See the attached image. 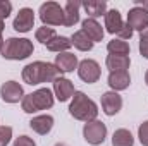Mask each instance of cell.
<instances>
[{
  "label": "cell",
  "mask_w": 148,
  "mask_h": 146,
  "mask_svg": "<svg viewBox=\"0 0 148 146\" xmlns=\"http://www.w3.org/2000/svg\"><path fill=\"white\" fill-rule=\"evenodd\" d=\"M23 110L26 113H35L40 110H47L53 107V95L48 88H40L36 91L26 95L21 102Z\"/></svg>",
  "instance_id": "cell-4"
},
{
  "label": "cell",
  "mask_w": 148,
  "mask_h": 146,
  "mask_svg": "<svg viewBox=\"0 0 148 146\" xmlns=\"http://www.w3.org/2000/svg\"><path fill=\"white\" fill-rule=\"evenodd\" d=\"M55 146H67V145H64V143H57Z\"/></svg>",
  "instance_id": "cell-36"
},
{
  "label": "cell",
  "mask_w": 148,
  "mask_h": 146,
  "mask_svg": "<svg viewBox=\"0 0 148 146\" xmlns=\"http://www.w3.org/2000/svg\"><path fill=\"white\" fill-rule=\"evenodd\" d=\"M122 26H124V23H122L121 12L117 9H112V10L105 12V28L110 35H119Z\"/></svg>",
  "instance_id": "cell-16"
},
{
  "label": "cell",
  "mask_w": 148,
  "mask_h": 146,
  "mask_svg": "<svg viewBox=\"0 0 148 146\" xmlns=\"http://www.w3.org/2000/svg\"><path fill=\"white\" fill-rule=\"evenodd\" d=\"M134 138L127 129H117L112 136V146H133Z\"/></svg>",
  "instance_id": "cell-23"
},
{
  "label": "cell",
  "mask_w": 148,
  "mask_h": 146,
  "mask_svg": "<svg viewBox=\"0 0 148 146\" xmlns=\"http://www.w3.org/2000/svg\"><path fill=\"white\" fill-rule=\"evenodd\" d=\"M145 83L148 84V71H147V74H145Z\"/></svg>",
  "instance_id": "cell-35"
},
{
  "label": "cell",
  "mask_w": 148,
  "mask_h": 146,
  "mask_svg": "<svg viewBox=\"0 0 148 146\" xmlns=\"http://www.w3.org/2000/svg\"><path fill=\"white\" fill-rule=\"evenodd\" d=\"M71 43H73L77 50H81V52H90V50L93 48V45H95V43L90 40V36H88L83 29L76 31L73 36H71Z\"/></svg>",
  "instance_id": "cell-21"
},
{
  "label": "cell",
  "mask_w": 148,
  "mask_h": 146,
  "mask_svg": "<svg viewBox=\"0 0 148 146\" xmlns=\"http://www.w3.org/2000/svg\"><path fill=\"white\" fill-rule=\"evenodd\" d=\"M12 138V127L9 126H0V146H7Z\"/></svg>",
  "instance_id": "cell-26"
},
{
  "label": "cell",
  "mask_w": 148,
  "mask_h": 146,
  "mask_svg": "<svg viewBox=\"0 0 148 146\" xmlns=\"http://www.w3.org/2000/svg\"><path fill=\"white\" fill-rule=\"evenodd\" d=\"M71 46H73L71 38H66V36H55L47 43V48H48L50 52H57V53H64V52H67Z\"/></svg>",
  "instance_id": "cell-22"
},
{
  "label": "cell",
  "mask_w": 148,
  "mask_h": 146,
  "mask_svg": "<svg viewBox=\"0 0 148 146\" xmlns=\"http://www.w3.org/2000/svg\"><path fill=\"white\" fill-rule=\"evenodd\" d=\"M33 26H35V12H33V9L23 7L19 10V14L16 16L14 23H12V28L17 33H28V31L33 29Z\"/></svg>",
  "instance_id": "cell-8"
},
{
  "label": "cell",
  "mask_w": 148,
  "mask_h": 146,
  "mask_svg": "<svg viewBox=\"0 0 148 146\" xmlns=\"http://www.w3.org/2000/svg\"><path fill=\"white\" fill-rule=\"evenodd\" d=\"M69 113L74 119L83 120V122H91L97 120L98 107L93 100H90L83 91H76L73 96V102L69 105Z\"/></svg>",
  "instance_id": "cell-2"
},
{
  "label": "cell",
  "mask_w": 148,
  "mask_h": 146,
  "mask_svg": "<svg viewBox=\"0 0 148 146\" xmlns=\"http://www.w3.org/2000/svg\"><path fill=\"white\" fill-rule=\"evenodd\" d=\"M29 127H31L35 132L45 136V134H48V132L52 131V127H53V117H52V115H38V117H33V119L29 120Z\"/></svg>",
  "instance_id": "cell-14"
},
{
  "label": "cell",
  "mask_w": 148,
  "mask_h": 146,
  "mask_svg": "<svg viewBox=\"0 0 148 146\" xmlns=\"http://www.w3.org/2000/svg\"><path fill=\"white\" fill-rule=\"evenodd\" d=\"M138 138H140V143L143 146H148V120H145L140 129H138Z\"/></svg>",
  "instance_id": "cell-28"
},
{
  "label": "cell",
  "mask_w": 148,
  "mask_h": 146,
  "mask_svg": "<svg viewBox=\"0 0 148 146\" xmlns=\"http://www.w3.org/2000/svg\"><path fill=\"white\" fill-rule=\"evenodd\" d=\"M117 36H119V40H131V36H133V29L127 26V23L122 26V29H121V33H119Z\"/></svg>",
  "instance_id": "cell-31"
},
{
  "label": "cell",
  "mask_w": 148,
  "mask_h": 146,
  "mask_svg": "<svg viewBox=\"0 0 148 146\" xmlns=\"http://www.w3.org/2000/svg\"><path fill=\"white\" fill-rule=\"evenodd\" d=\"M129 65H131V59L126 55H109L107 57V67L110 69V72L127 71Z\"/></svg>",
  "instance_id": "cell-20"
},
{
  "label": "cell",
  "mask_w": 148,
  "mask_h": 146,
  "mask_svg": "<svg viewBox=\"0 0 148 146\" xmlns=\"http://www.w3.org/2000/svg\"><path fill=\"white\" fill-rule=\"evenodd\" d=\"M81 7L86 10V14L90 16V19H97L100 16H105L107 12V3L100 2V0H86L81 2Z\"/></svg>",
  "instance_id": "cell-19"
},
{
  "label": "cell",
  "mask_w": 148,
  "mask_h": 146,
  "mask_svg": "<svg viewBox=\"0 0 148 146\" xmlns=\"http://www.w3.org/2000/svg\"><path fill=\"white\" fill-rule=\"evenodd\" d=\"M35 36L40 43H43V45H47L52 38H55V29L53 28H48V26H41V28H38L36 33H35Z\"/></svg>",
  "instance_id": "cell-25"
},
{
  "label": "cell",
  "mask_w": 148,
  "mask_h": 146,
  "mask_svg": "<svg viewBox=\"0 0 148 146\" xmlns=\"http://www.w3.org/2000/svg\"><path fill=\"white\" fill-rule=\"evenodd\" d=\"M0 96L5 103H17V102H23L24 98V91H23V86L16 81H7L2 84L0 88Z\"/></svg>",
  "instance_id": "cell-9"
},
{
  "label": "cell",
  "mask_w": 148,
  "mask_h": 146,
  "mask_svg": "<svg viewBox=\"0 0 148 146\" xmlns=\"http://www.w3.org/2000/svg\"><path fill=\"white\" fill-rule=\"evenodd\" d=\"M140 53L145 59H148V28L140 35Z\"/></svg>",
  "instance_id": "cell-27"
},
{
  "label": "cell",
  "mask_w": 148,
  "mask_h": 146,
  "mask_svg": "<svg viewBox=\"0 0 148 146\" xmlns=\"http://www.w3.org/2000/svg\"><path fill=\"white\" fill-rule=\"evenodd\" d=\"M83 31L90 36V40H91L93 43L103 40V28L98 24L97 19H90V17L84 19V21H83Z\"/></svg>",
  "instance_id": "cell-17"
},
{
  "label": "cell",
  "mask_w": 148,
  "mask_h": 146,
  "mask_svg": "<svg viewBox=\"0 0 148 146\" xmlns=\"http://www.w3.org/2000/svg\"><path fill=\"white\" fill-rule=\"evenodd\" d=\"M127 26L133 31H145L148 28V12L141 7H133L127 12Z\"/></svg>",
  "instance_id": "cell-10"
},
{
  "label": "cell",
  "mask_w": 148,
  "mask_h": 146,
  "mask_svg": "<svg viewBox=\"0 0 148 146\" xmlns=\"http://www.w3.org/2000/svg\"><path fill=\"white\" fill-rule=\"evenodd\" d=\"M102 108L105 112V115H115L119 110L122 108V98H121V95L119 93H115V91H107V93H103L102 95Z\"/></svg>",
  "instance_id": "cell-12"
},
{
  "label": "cell",
  "mask_w": 148,
  "mask_h": 146,
  "mask_svg": "<svg viewBox=\"0 0 148 146\" xmlns=\"http://www.w3.org/2000/svg\"><path fill=\"white\" fill-rule=\"evenodd\" d=\"M100 65H98V62L97 60H93V59H84V60H81L79 64H77V76L84 81V83H88V84H93V83H97L98 79H100Z\"/></svg>",
  "instance_id": "cell-7"
},
{
  "label": "cell",
  "mask_w": 148,
  "mask_h": 146,
  "mask_svg": "<svg viewBox=\"0 0 148 146\" xmlns=\"http://www.w3.org/2000/svg\"><path fill=\"white\" fill-rule=\"evenodd\" d=\"M83 136L86 139V143L93 146L102 145L107 138V126L100 120H91V122H86L84 127H83Z\"/></svg>",
  "instance_id": "cell-6"
},
{
  "label": "cell",
  "mask_w": 148,
  "mask_h": 146,
  "mask_svg": "<svg viewBox=\"0 0 148 146\" xmlns=\"http://www.w3.org/2000/svg\"><path fill=\"white\" fill-rule=\"evenodd\" d=\"M3 43H5V41H3V38H2V35H0V52H2V48H3Z\"/></svg>",
  "instance_id": "cell-33"
},
{
  "label": "cell",
  "mask_w": 148,
  "mask_h": 146,
  "mask_svg": "<svg viewBox=\"0 0 148 146\" xmlns=\"http://www.w3.org/2000/svg\"><path fill=\"white\" fill-rule=\"evenodd\" d=\"M134 5L136 7H141L143 10L148 12V0H134Z\"/></svg>",
  "instance_id": "cell-32"
},
{
  "label": "cell",
  "mask_w": 148,
  "mask_h": 146,
  "mask_svg": "<svg viewBox=\"0 0 148 146\" xmlns=\"http://www.w3.org/2000/svg\"><path fill=\"white\" fill-rule=\"evenodd\" d=\"M109 86L112 88V91H122V89H127L129 84H131V76L127 71H117V72H110L109 74V79H107Z\"/></svg>",
  "instance_id": "cell-13"
},
{
  "label": "cell",
  "mask_w": 148,
  "mask_h": 146,
  "mask_svg": "<svg viewBox=\"0 0 148 146\" xmlns=\"http://www.w3.org/2000/svg\"><path fill=\"white\" fill-rule=\"evenodd\" d=\"M64 9L57 2H45L40 7V19L43 26H64Z\"/></svg>",
  "instance_id": "cell-5"
},
{
  "label": "cell",
  "mask_w": 148,
  "mask_h": 146,
  "mask_svg": "<svg viewBox=\"0 0 148 146\" xmlns=\"http://www.w3.org/2000/svg\"><path fill=\"white\" fill-rule=\"evenodd\" d=\"M55 67L60 72H73L74 69L77 67V57L74 53H71V52L59 53L55 57Z\"/></svg>",
  "instance_id": "cell-15"
},
{
  "label": "cell",
  "mask_w": 148,
  "mask_h": 146,
  "mask_svg": "<svg viewBox=\"0 0 148 146\" xmlns=\"http://www.w3.org/2000/svg\"><path fill=\"white\" fill-rule=\"evenodd\" d=\"M53 93H55V98L59 102H67L71 96H74V84L73 81H69L67 77H57L53 81Z\"/></svg>",
  "instance_id": "cell-11"
},
{
  "label": "cell",
  "mask_w": 148,
  "mask_h": 146,
  "mask_svg": "<svg viewBox=\"0 0 148 146\" xmlns=\"http://www.w3.org/2000/svg\"><path fill=\"white\" fill-rule=\"evenodd\" d=\"M107 50H109L110 55H126V57H127L129 52H131L129 43L124 41V40H112V41H109Z\"/></svg>",
  "instance_id": "cell-24"
},
{
  "label": "cell",
  "mask_w": 148,
  "mask_h": 146,
  "mask_svg": "<svg viewBox=\"0 0 148 146\" xmlns=\"http://www.w3.org/2000/svg\"><path fill=\"white\" fill-rule=\"evenodd\" d=\"M12 12V3L7 0H0V19L3 21L5 17H9Z\"/></svg>",
  "instance_id": "cell-29"
},
{
  "label": "cell",
  "mask_w": 148,
  "mask_h": 146,
  "mask_svg": "<svg viewBox=\"0 0 148 146\" xmlns=\"http://www.w3.org/2000/svg\"><path fill=\"white\" fill-rule=\"evenodd\" d=\"M14 146H36V143L31 138H28V136H19L14 141Z\"/></svg>",
  "instance_id": "cell-30"
},
{
  "label": "cell",
  "mask_w": 148,
  "mask_h": 146,
  "mask_svg": "<svg viewBox=\"0 0 148 146\" xmlns=\"http://www.w3.org/2000/svg\"><path fill=\"white\" fill-rule=\"evenodd\" d=\"M79 9H81V2H77V0H69L66 3V7H64V14H66L64 26L71 28L79 21Z\"/></svg>",
  "instance_id": "cell-18"
},
{
  "label": "cell",
  "mask_w": 148,
  "mask_h": 146,
  "mask_svg": "<svg viewBox=\"0 0 148 146\" xmlns=\"http://www.w3.org/2000/svg\"><path fill=\"white\" fill-rule=\"evenodd\" d=\"M60 71L55 67V64H48V62H33L28 64L23 69V79L26 84H41V83H48V81H55L59 77Z\"/></svg>",
  "instance_id": "cell-1"
},
{
  "label": "cell",
  "mask_w": 148,
  "mask_h": 146,
  "mask_svg": "<svg viewBox=\"0 0 148 146\" xmlns=\"http://www.w3.org/2000/svg\"><path fill=\"white\" fill-rule=\"evenodd\" d=\"M33 41L28 38H9L3 43L2 57L7 60H24L33 55Z\"/></svg>",
  "instance_id": "cell-3"
},
{
  "label": "cell",
  "mask_w": 148,
  "mask_h": 146,
  "mask_svg": "<svg viewBox=\"0 0 148 146\" xmlns=\"http://www.w3.org/2000/svg\"><path fill=\"white\" fill-rule=\"evenodd\" d=\"M2 31H3V21L0 19V35H2Z\"/></svg>",
  "instance_id": "cell-34"
}]
</instances>
